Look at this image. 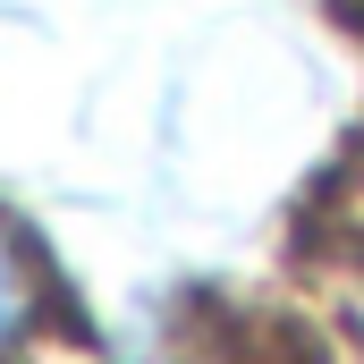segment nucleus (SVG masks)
Instances as JSON below:
<instances>
[{"mask_svg":"<svg viewBox=\"0 0 364 364\" xmlns=\"http://www.w3.org/2000/svg\"><path fill=\"white\" fill-rule=\"evenodd\" d=\"M26 322H34V288H26V263H17V246H0V356L26 339Z\"/></svg>","mask_w":364,"mask_h":364,"instance_id":"obj_1","label":"nucleus"}]
</instances>
